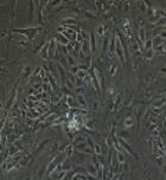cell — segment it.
Segmentation results:
<instances>
[{
  "label": "cell",
  "mask_w": 166,
  "mask_h": 180,
  "mask_svg": "<svg viewBox=\"0 0 166 180\" xmlns=\"http://www.w3.org/2000/svg\"><path fill=\"white\" fill-rule=\"evenodd\" d=\"M115 51L118 53L119 61L121 62V64H124V58H123V49H122V44H121V39L120 37H116L115 39Z\"/></svg>",
  "instance_id": "6da1fadb"
},
{
  "label": "cell",
  "mask_w": 166,
  "mask_h": 180,
  "mask_svg": "<svg viewBox=\"0 0 166 180\" xmlns=\"http://www.w3.org/2000/svg\"><path fill=\"white\" fill-rule=\"evenodd\" d=\"M96 33H95V32L94 31H91L90 32V39H89V44H90V50H91V52H95L96 51Z\"/></svg>",
  "instance_id": "7a4b0ae2"
},
{
  "label": "cell",
  "mask_w": 166,
  "mask_h": 180,
  "mask_svg": "<svg viewBox=\"0 0 166 180\" xmlns=\"http://www.w3.org/2000/svg\"><path fill=\"white\" fill-rule=\"evenodd\" d=\"M56 40H57V43H58L59 45H64V46L70 44V40L66 38L63 33H58V35L56 36Z\"/></svg>",
  "instance_id": "3957f363"
},
{
  "label": "cell",
  "mask_w": 166,
  "mask_h": 180,
  "mask_svg": "<svg viewBox=\"0 0 166 180\" xmlns=\"http://www.w3.org/2000/svg\"><path fill=\"white\" fill-rule=\"evenodd\" d=\"M138 38L141 40L142 44L147 40V36H146V28L145 27H140L138 30Z\"/></svg>",
  "instance_id": "277c9868"
},
{
  "label": "cell",
  "mask_w": 166,
  "mask_h": 180,
  "mask_svg": "<svg viewBox=\"0 0 166 180\" xmlns=\"http://www.w3.org/2000/svg\"><path fill=\"white\" fill-rule=\"evenodd\" d=\"M103 32L104 33H108V28L106 27L103 24L97 25V28H96V32H95V33H96L99 37H102V36H103Z\"/></svg>",
  "instance_id": "5b68a950"
},
{
  "label": "cell",
  "mask_w": 166,
  "mask_h": 180,
  "mask_svg": "<svg viewBox=\"0 0 166 180\" xmlns=\"http://www.w3.org/2000/svg\"><path fill=\"white\" fill-rule=\"evenodd\" d=\"M56 66H57V70H58L59 75L62 76V82H64V83H65L66 73H65V71H64V68H62V64H61V63H57V62H56Z\"/></svg>",
  "instance_id": "8992f818"
},
{
  "label": "cell",
  "mask_w": 166,
  "mask_h": 180,
  "mask_svg": "<svg viewBox=\"0 0 166 180\" xmlns=\"http://www.w3.org/2000/svg\"><path fill=\"white\" fill-rule=\"evenodd\" d=\"M86 168H87V171H88V173H89V174H91V175H94V177H96V175H97L96 171H99V170H97L94 165H91V163H87Z\"/></svg>",
  "instance_id": "52a82bcc"
},
{
  "label": "cell",
  "mask_w": 166,
  "mask_h": 180,
  "mask_svg": "<svg viewBox=\"0 0 166 180\" xmlns=\"http://www.w3.org/2000/svg\"><path fill=\"white\" fill-rule=\"evenodd\" d=\"M49 48H50V43H48L46 45H44V48H43V50L40 51V56L41 58L44 59H48L50 58V56H49Z\"/></svg>",
  "instance_id": "ba28073f"
},
{
  "label": "cell",
  "mask_w": 166,
  "mask_h": 180,
  "mask_svg": "<svg viewBox=\"0 0 166 180\" xmlns=\"http://www.w3.org/2000/svg\"><path fill=\"white\" fill-rule=\"evenodd\" d=\"M82 51L84 52L86 55H89L90 53V44H89V40H88V39L82 43Z\"/></svg>",
  "instance_id": "9c48e42d"
},
{
  "label": "cell",
  "mask_w": 166,
  "mask_h": 180,
  "mask_svg": "<svg viewBox=\"0 0 166 180\" xmlns=\"http://www.w3.org/2000/svg\"><path fill=\"white\" fill-rule=\"evenodd\" d=\"M76 101H77V103L80 104V106H82V107H86L87 106V101L84 98V96H83V94L82 95H76Z\"/></svg>",
  "instance_id": "30bf717a"
},
{
  "label": "cell",
  "mask_w": 166,
  "mask_h": 180,
  "mask_svg": "<svg viewBox=\"0 0 166 180\" xmlns=\"http://www.w3.org/2000/svg\"><path fill=\"white\" fill-rule=\"evenodd\" d=\"M66 61H68V65L71 66V68L78 65V64H77V61L75 58H73V57H71V55H69L68 57H66Z\"/></svg>",
  "instance_id": "8fae6325"
},
{
  "label": "cell",
  "mask_w": 166,
  "mask_h": 180,
  "mask_svg": "<svg viewBox=\"0 0 166 180\" xmlns=\"http://www.w3.org/2000/svg\"><path fill=\"white\" fill-rule=\"evenodd\" d=\"M144 48H145L146 51H147V50H151V49H153V39L152 38L147 39V40L144 43Z\"/></svg>",
  "instance_id": "7c38bea8"
},
{
  "label": "cell",
  "mask_w": 166,
  "mask_h": 180,
  "mask_svg": "<svg viewBox=\"0 0 166 180\" xmlns=\"http://www.w3.org/2000/svg\"><path fill=\"white\" fill-rule=\"evenodd\" d=\"M154 49V51L157 52V53H160V55H166V48L163 45H159V46H157V48H153Z\"/></svg>",
  "instance_id": "4fadbf2b"
},
{
  "label": "cell",
  "mask_w": 166,
  "mask_h": 180,
  "mask_svg": "<svg viewBox=\"0 0 166 180\" xmlns=\"http://www.w3.org/2000/svg\"><path fill=\"white\" fill-rule=\"evenodd\" d=\"M29 5H30V8H29V18H30V20H31L32 16H33V12H35V4H33V1H30Z\"/></svg>",
  "instance_id": "5bb4252c"
},
{
  "label": "cell",
  "mask_w": 166,
  "mask_h": 180,
  "mask_svg": "<svg viewBox=\"0 0 166 180\" xmlns=\"http://www.w3.org/2000/svg\"><path fill=\"white\" fill-rule=\"evenodd\" d=\"M138 5L140 6V12H141V13H147V8H148V7L146 6L145 1H139Z\"/></svg>",
  "instance_id": "9a60e30c"
},
{
  "label": "cell",
  "mask_w": 166,
  "mask_h": 180,
  "mask_svg": "<svg viewBox=\"0 0 166 180\" xmlns=\"http://www.w3.org/2000/svg\"><path fill=\"white\" fill-rule=\"evenodd\" d=\"M154 55H156V51H154V49H151V50H147L146 51V59H152L153 57H154Z\"/></svg>",
  "instance_id": "2e32d148"
},
{
  "label": "cell",
  "mask_w": 166,
  "mask_h": 180,
  "mask_svg": "<svg viewBox=\"0 0 166 180\" xmlns=\"http://www.w3.org/2000/svg\"><path fill=\"white\" fill-rule=\"evenodd\" d=\"M129 136H131V134L127 130H122V132L119 133V138L122 139V140H127V139H129Z\"/></svg>",
  "instance_id": "e0dca14e"
},
{
  "label": "cell",
  "mask_w": 166,
  "mask_h": 180,
  "mask_svg": "<svg viewBox=\"0 0 166 180\" xmlns=\"http://www.w3.org/2000/svg\"><path fill=\"white\" fill-rule=\"evenodd\" d=\"M75 147H76L77 151H81V152H83V151H84V148H87V147H88V145H87L86 142H81V143H76V146H75Z\"/></svg>",
  "instance_id": "ac0fdd59"
},
{
  "label": "cell",
  "mask_w": 166,
  "mask_h": 180,
  "mask_svg": "<svg viewBox=\"0 0 166 180\" xmlns=\"http://www.w3.org/2000/svg\"><path fill=\"white\" fill-rule=\"evenodd\" d=\"M123 126L126 127V128H129V127H132V126H133V120H132L131 116H129V117H127L123 121Z\"/></svg>",
  "instance_id": "d6986e66"
},
{
  "label": "cell",
  "mask_w": 166,
  "mask_h": 180,
  "mask_svg": "<svg viewBox=\"0 0 166 180\" xmlns=\"http://www.w3.org/2000/svg\"><path fill=\"white\" fill-rule=\"evenodd\" d=\"M62 24H73V25H76L77 21L75 20V18H68V19H64V20H62Z\"/></svg>",
  "instance_id": "ffe728a7"
},
{
  "label": "cell",
  "mask_w": 166,
  "mask_h": 180,
  "mask_svg": "<svg viewBox=\"0 0 166 180\" xmlns=\"http://www.w3.org/2000/svg\"><path fill=\"white\" fill-rule=\"evenodd\" d=\"M87 75H88V73H87L84 70H80V71L76 73V77H78V78H81V80H84Z\"/></svg>",
  "instance_id": "44dd1931"
},
{
  "label": "cell",
  "mask_w": 166,
  "mask_h": 180,
  "mask_svg": "<svg viewBox=\"0 0 166 180\" xmlns=\"http://www.w3.org/2000/svg\"><path fill=\"white\" fill-rule=\"evenodd\" d=\"M159 19L160 18L158 17V16H153V17H151L148 19V23H151V24H153V25H156L158 21H159Z\"/></svg>",
  "instance_id": "7402d4cb"
},
{
  "label": "cell",
  "mask_w": 166,
  "mask_h": 180,
  "mask_svg": "<svg viewBox=\"0 0 166 180\" xmlns=\"http://www.w3.org/2000/svg\"><path fill=\"white\" fill-rule=\"evenodd\" d=\"M86 141H87V145L89 146L91 149H94V147H95V143H94V141H93V139L90 138V136H88V138L86 139Z\"/></svg>",
  "instance_id": "603a6c76"
},
{
  "label": "cell",
  "mask_w": 166,
  "mask_h": 180,
  "mask_svg": "<svg viewBox=\"0 0 166 180\" xmlns=\"http://www.w3.org/2000/svg\"><path fill=\"white\" fill-rule=\"evenodd\" d=\"M84 12V17L86 18H91V19H96V16L95 14H93L91 12H89V11H83Z\"/></svg>",
  "instance_id": "cb8c5ba5"
},
{
  "label": "cell",
  "mask_w": 166,
  "mask_h": 180,
  "mask_svg": "<svg viewBox=\"0 0 166 180\" xmlns=\"http://www.w3.org/2000/svg\"><path fill=\"white\" fill-rule=\"evenodd\" d=\"M65 85H66V88H68V89H70V90H73L74 88H75V84H74L70 80H66L65 81Z\"/></svg>",
  "instance_id": "d4e9b609"
},
{
  "label": "cell",
  "mask_w": 166,
  "mask_h": 180,
  "mask_svg": "<svg viewBox=\"0 0 166 180\" xmlns=\"http://www.w3.org/2000/svg\"><path fill=\"white\" fill-rule=\"evenodd\" d=\"M116 69H118L116 65H112L110 69H109V75H110V76H114L115 72H116Z\"/></svg>",
  "instance_id": "484cf974"
},
{
  "label": "cell",
  "mask_w": 166,
  "mask_h": 180,
  "mask_svg": "<svg viewBox=\"0 0 166 180\" xmlns=\"http://www.w3.org/2000/svg\"><path fill=\"white\" fill-rule=\"evenodd\" d=\"M69 168H70V163L68 162V161H65V162L62 165V171H66V172H68Z\"/></svg>",
  "instance_id": "4316f807"
},
{
  "label": "cell",
  "mask_w": 166,
  "mask_h": 180,
  "mask_svg": "<svg viewBox=\"0 0 166 180\" xmlns=\"http://www.w3.org/2000/svg\"><path fill=\"white\" fill-rule=\"evenodd\" d=\"M118 160H119V161H120L121 163H123V162H124V155L122 154V153L118 152Z\"/></svg>",
  "instance_id": "83f0119b"
},
{
  "label": "cell",
  "mask_w": 166,
  "mask_h": 180,
  "mask_svg": "<svg viewBox=\"0 0 166 180\" xmlns=\"http://www.w3.org/2000/svg\"><path fill=\"white\" fill-rule=\"evenodd\" d=\"M94 152L96 153L97 155H100V154H101V148H100V146L97 145V143H95V147H94Z\"/></svg>",
  "instance_id": "f1b7e54d"
},
{
  "label": "cell",
  "mask_w": 166,
  "mask_h": 180,
  "mask_svg": "<svg viewBox=\"0 0 166 180\" xmlns=\"http://www.w3.org/2000/svg\"><path fill=\"white\" fill-rule=\"evenodd\" d=\"M136 21H138V24L140 25L141 27H144V25H145V19H144V18H142V17H139Z\"/></svg>",
  "instance_id": "f546056e"
},
{
  "label": "cell",
  "mask_w": 166,
  "mask_h": 180,
  "mask_svg": "<svg viewBox=\"0 0 166 180\" xmlns=\"http://www.w3.org/2000/svg\"><path fill=\"white\" fill-rule=\"evenodd\" d=\"M159 37L165 40V39H166V31H160L159 32Z\"/></svg>",
  "instance_id": "4dcf8cb0"
},
{
  "label": "cell",
  "mask_w": 166,
  "mask_h": 180,
  "mask_svg": "<svg viewBox=\"0 0 166 180\" xmlns=\"http://www.w3.org/2000/svg\"><path fill=\"white\" fill-rule=\"evenodd\" d=\"M16 44L19 45V46H27L29 43H27V42H17Z\"/></svg>",
  "instance_id": "1f68e13d"
},
{
  "label": "cell",
  "mask_w": 166,
  "mask_h": 180,
  "mask_svg": "<svg viewBox=\"0 0 166 180\" xmlns=\"http://www.w3.org/2000/svg\"><path fill=\"white\" fill-rule=\"evenodd\" d=\"M97 107H99V103H97L96 101H94L93 104H91V109H94V110H96Z\"/></svg>",
  "instance_id": "d6a6232c"
},
{
  "label": "cell",
  "mask_w": 166,
  "mask_h": 180,
  "mask_svg": "<svg viewBox=\"0 0 166 180\" xmlns=\"http://www.w3.org/2000/svg\"><path fill=\"white\" fill-rule=\"evenodd\" d=\"M30 72H31V69L30 68H26V70H25V73H24V77H29V75H30Z\"/></svg>",
  "instance_id": "836d02e7"
},
{
  "label": "cell",
  "mask_w": 166,
  "mask_h": 180,
  "mask_svg": "<svg viewBox=\"0 0 166 180\" xmlns=\"http://www.w3.org/2000/svg\"><path fill=\"white\" fill-rule=\"evenodd\" d=\"M82 94H83V89H82V88H80V87L76 88V95H82Z\"/></svg>",
  "instance_id": "e575fe53"
},
{
  "label": "cell",
  "mask_w": 166,
  "mask_h": 180,
  "mask_svg": "<svg viewBox=\"0 0 166 180\" xmlns=\"http://www.w3.org/2000/svg\"><path fill=\"white\" fill-rule=\"evenodd\" d=\"M160 71H161V72H166V69L165 68H160Z\"/></svg>",
  "instance_id": "d590c367"
},
{
  "label": "cell",
  "mask_w": 166,
  "mask_h": 180,
  "mask_svg": "<svg viewBox=\"0 0 166 180\" xmlns=\"http://www.w3.org/2000/svg\"><path fill=\"white\" fill-rule=\"evenodd\" d=\"M163 170H164V173L166 174V166H163Z\"/></svg>",
  "instance_id": "8d00e7d4"
}]
</instances>
